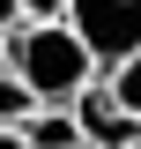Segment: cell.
<instances>
[{"mask_svg": "<svg viewBox=\"0 0 141 149\" xmlns=\"http://www.w3.org/2000/svg\"><path fill=\"white\" fill-rule=\"evenodd\" d=\"M8 74H22L37 90V104H74L97 82V60L74 37V22H22L8 37Z\"/></svg>", "mask_w": 141, "mask_h": 149, "instance_id": "obj_1", "label": "cell"}, {"mask_svg": "<svg viewBox=\"0 0 141 149\" xmlns=\"http://www.w3.org/2000/svg\"><path fill=\"white\" fill-rule=\"evenodd\" d=\"M74 37L89 45V60H97V74L126 67V60L141 52V0H74L67 8Z\"/></svg>", "mask_w": 141, "mask_h": 149, "instance_id": "obj_2", "label": "cell"}, {"mask_svg": "<svg viewBox=\"0 0 141 149\" xmlns=\"http://www.w3.org/2000/svg\"><path fill=\"white\" fill-rule=\"evenodd\" d=\"M67 112H74V127H82V149H134V142H141V119L111 104V90H104V82H89Z\"/></svg>", "mask_w": 141, "mask_h": 149, "instance_id": "obj_3", "label": "cell"}, {"mask_svg": "<svg viewBox=\"0 0 141 149\" xmlns=\"http://www.w3.org/2000/svg\"><path fill=\"white\" fill-rule=\"evenodd\" d=\"M15 134H22V149H82V127H74L67 104H37Z\"/></svg>", "mask_w": 141, "mask_h": 149, "instance_id": "obj_4", "label": "cell"}, {"mask_svg": "<svg viewBox=\"0 0 141 149\" xmlns=\"http://www.w3.org/2000/svg\"><path fill=\"white\" fill-rule=\"evenodd\" d=\"M97 82L111 90V104H119V112H134V119H141V52L126 60V67H111V74H97Z\"/></svg>", "mask_w": 141, "mask_h": 149, "instance_id": "obj_5", "label": "cell"}, {"mask_svg": "<svg viewBox=\"0 0 141 149\" xmlns=\"http://www.w3.org/2000/svg\"><path fill=\"white\" fill-rule=\"evenodd\" d=\"M30 112H37V90L22 74H0V127H22Z\"/></svg>", "mask_w": 141, "mask_h": 149, "instance_id": "obj_6", "label": "cell"}, {"mask_svg": "<svg viewBox=\"0 0 141 149\" xmlns=\"http://www.w3.org/2000/svg\"><path fill=\"white\" fill-rule=\"evenodd\" d=\"M74 0H22V22H67Z\"/></svg>", "mask_w": 141, "mask_h": 149, "instance_id": "obj_7", "label": "cell"}, {"mask_svg": "<svg viewBox=\"0 0 141 149\" xmlns=\"http://www.w3.org/2000/svg\"><path fill=\"white\" fill-rule=\"evenodd\" d=\"M22 30V0H0V37H15Z\"/></svg>", "mask_w": 141, "mask_h": 149, "instance_id": "obj_8", "label": "cell"}, {"mask_svg": "<svg viewBox=\"0 0 141 149\" xmlns=\"http://www.w3.org/2000/svg\"><path fill=\"white\" fill-rule=\"evenodd\" d=\"M0 149H22V134H15V127H0Z\"/></svg>", "mask_w": 141, "mask_h": 149, "instance_id": "obj_9", "label": "cell"}, {"mask_svg": "<svg viewBox=\"0 0 141 149\" xmlns=\"http://www.w3.org/2000/svg\"><path fill=\"white\" fill-rule=\"evenodd\" d=\"M0 74H8V37H0Z\"/></svg>", "mask_w": 141, "mask_h": 149, "instance_id": "obj_10", "label": "cell"}, {"mask_svg": "<svg viewBox=\"0 0 141 149\" xmlns=\"http://www.w3.org/2000/svg\"><path fill=\"white\" fill-rule=\"evenodd\" d=\"M134 149H141V142H134Z\"/></svg>", "mask_w": 141, "mask_h": 149, "instance_id": "obj_11", "label": "cell"}]
</instances>
